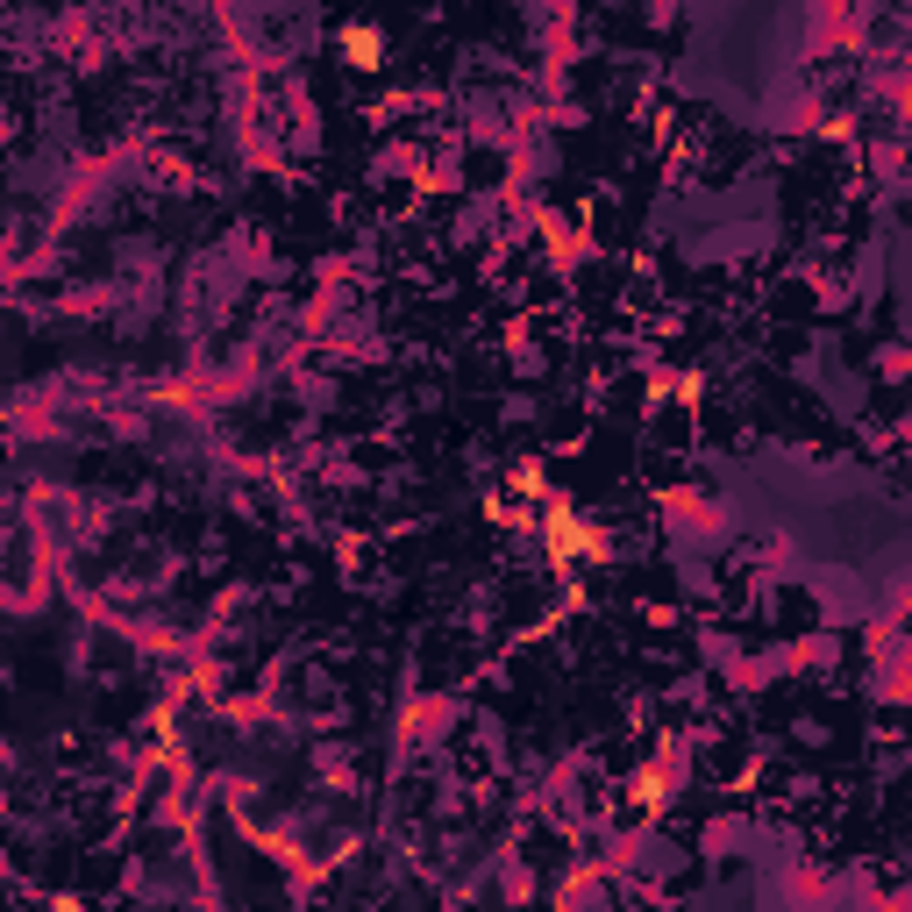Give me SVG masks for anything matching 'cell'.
Segmentation results:
<instances>
[{
	"mask_svg": "<svg viewBox=\"0 0 912 912\" xmlns=\"http://www.w3.org/2000/svg\"><path fill=\"white\" fill-rule=\"evenodd\" d=\"M335 50H343L357 72H371L385 57V29H378V22H343V29H335Z\"/></svg>",
	"mask_w": 912,
	"mask_h": 912,
	"instance_id": "cell-2",
	"label": "cell"
},
{
	"mask_svg": "<svg viewBox=\"0 0 912 912\" xmlns=\"http://www.w3.org/2000/svg\"><path fill=\"white\" fill-rule=\"evenodd\" d=\"M542 549L556 556V564H592V556H606V528H599L592 514L549 506V514H542Z\"/></svg>",
	"mask_w": 912,
	"mask_h": 912,
	"instance_id": "cell-1",
	"label": "cell"
},
{
	"mask_svg": "<svg viewBox=\"0 0 912 912\" xmlns=\"http://www.w3.org/2000/svg\"><path fill=\"white\" fill-rule=\"evenodd\" d=\"M634 806H642V813H656V806H664V770H656V763L634 778Z\"/></svg>",
	"mask_w": 912,
	"mask_h": 912,
	"instance_id": "cell-3",
	"label": "cell"
}]
</instances>
